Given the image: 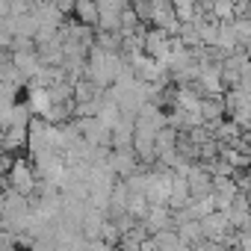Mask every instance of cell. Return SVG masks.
Wrapping results in <instances>:
<instances>
[{
    "instance_id": "6da1fadb",
    "label": "cell",
    "mask_w": 251,
    "mask_h": 251,
    "mask_svg": "<svg viewBox=\"0 0 251 251\" xmlns=\"http://www.w3.org/2000/svg\"><path fill=\"white\" fill-rule=\"evenodd\" d=\"M154 245H157L160 251H177V239H175V233H169V230H157Z\"/></svg>"
}]
</instances>
